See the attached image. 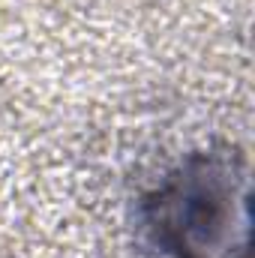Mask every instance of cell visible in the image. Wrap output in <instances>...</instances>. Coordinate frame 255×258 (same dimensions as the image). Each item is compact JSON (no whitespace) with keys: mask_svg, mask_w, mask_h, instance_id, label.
<instances>
[{"mask_svg":"<svg viewBox=\"0 0 255 258\" xmlns=\"http://www.w3.org/2000/svg\"><path fill=\"white\" fill-rule=\"evenodd\" d=\"M138 231L159 258H252V171L213 144L174 162L138 201Z\"/></svg>","mask_w":255,"mask_h":258,"instance_id":"cell-1","label":"cell"}]
</instances>
